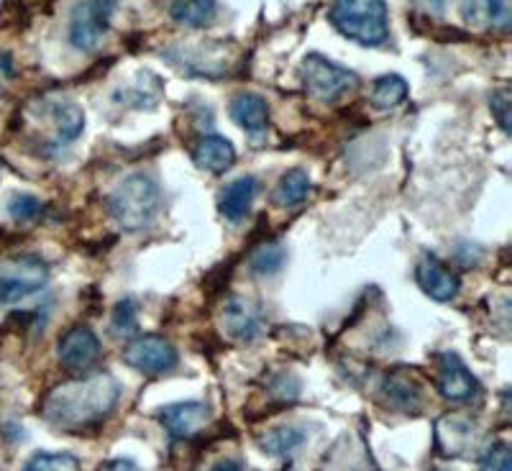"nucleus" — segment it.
<instances>
[{
	"label": "nucleus",
	"mask_w": 512,
	"mask_h": 471,
	"mask_svg": "<svg viewBox=\"0 0 512 471\" xmlns=\"http://www.w3.org/2000/svg\"><path fill=\"white\" fill-rule=\"evenodd\" d=\"M47 113L54 123V139H57V144H72L82 134V128H85L82 108L67 98L49 100Z\"/></svg>",
	"instance_id": "nucleus-15"
},
{
	"label": "nucleus",
	"mask_w": 512,
	"mask_h": 471,
	"mask_svg": "<svg viewBox=\"0 0 512 471\" xmlns=\"http://www.w3.org/2000/svg\"><path fill=\"white\" fill-rule=\"evenodd\" d=\"M269 392H272L277 400L282 402H292L297 395H300V382H297L292 374L287 372H277L272 377V382H269Z\"/></svg>",
	"instance_id": "nucleus-29"
},
{
	"label": "nucleus",
	"mask_w": 512,
	"mask_h": 471,
	"mask_svg": "<svg viewBox=\"0 0 512 471\" xmlns=\"http://www.w3.org/2000/svg\"><path fill=\"white\" fill-rule=\"evenodd\" d=\"M303 82L308 93L313 98L323 100V103H336V100L344 98L346 93L359 88V77L351 70L341 67V64L331 62L323 54H308L303 59Z\"/></svg>",
	"instance_id": "nucleus-5"
},
{
	"label": "nucleus",
	"mask_w": 512,
	"mask_h": 471,
	"mask_svg": "<svg viewBox=\"0 0 512 471\" xmlns=\"http://www.w3.org/2000/svg\"><path fill=\"white\" fill-rule=\"evenodd\" d=\"M256 198V177L246 175L233 180L226 190L221 192V200H218V210L221 216L231 223L244 221L246 213L251 210V203Z\"/></svg>",
	"instance_id": "nucleus-17"
},
{
	"label": "nucleus",
	"mask_w": 512,
	"mask_h": 471,
	"mask_svg": "<svg viewBox=\"0 0 512 471\" xmlns=\"http://www.w3.org/2000/svg\"><path fill=\"white\" fill-rule=\"evenodd\" d=\"M111 328L116 336H134L139 331V303L134 297H123L121 303H116L111 315Z\"/></svg>",
	"instance_id": "nucleus-25"
},
{
	"label": "nucleus",
	"mask_w": 512,
	"mask_h": 471,
	"mask_svg": "<svg viewBox=\"0 0 512 471\" xmlns=\"http://www.w3.org/2000/svg\"><path fill=\"white\" fill-rule=\"evenodd\" d=\"M116 0H82L70 16V44L80 52H90L100 44L111 26Z\"/></svg>",
	"instance_id": "nucleus-6"
},
{
	"label": "nucleus",
	"mask_w": 512,
	"mask_h": 471,
	"mask_svg": "<svg viewBox=\"0 0 512 471\" xmlns=\"http://www.w3.org/2000/svg\"><path fill=\"white\" fill-rule=\"evenodd\" d=\"M210 471H244V464H241L239 459H223Z\"/></svg>",
	"instance_id": "nucleus-32"
},
{
	"label": "nucleus",
	"mask_w": 512,
	"mask_h": 471,
	"mask_svg": "<svg viewBox=\"0 0 512 471\" xmlns=\"http://www.w3.org/2000/svg\"><path fill=\"white\" fill-rule=\"evenodd\" d=\"M157 415L169 436L187 438L203 431L210 423L213 410H210L208 402H175V405H164Z\"/></svg>",
	"instance_id": "nucleus-11"
},
{
	"label": "nucleus",
	"mask_w": 512,
	"mask_h": 471,
	"mask_svg": "<svg viewBox=\"0 0 512 471\" xmlns=\"http://www.w3.org/2000/svg\"><path fill=\"white\" fill-rule=\"evenodd\" d=\"M331 24L364 47H379L387 39L384 0H333Z\"/></svg>",
	"instance_id": "nucleus-3"
},
{
	"label": "nucleus",
	"mask_w": 512,
	"mask_h": 471,
	"mask_svg": "<svg viewBox=\"0 0 512 471\" xmlns=\"http://www.w3.org/2000/svg\"><path fill=\"white\" fill-rule=\"evenodd\" d=\"M287 259V251L285 246L277 244V241H269V244H262L259 249L251 254L249 259V267L254 274H262V277H272L282 269Z\"/></svg>",
	"instance_id": "nucleus-24"
},
{
	"label": "nucleus",
	"mask_w": 512,
	"mask_h": 471,
	"mask_svg": "<svg viewBox=\"0 0 512 471\" xmlns=\"http://www.w3.org/2000/svg\"><path fill=\"white\" fill-rule=\"evenodd\" d=\"M49 267L34 254L8 256L0 262V305H13L47 285Z\"/></svg>",
	"instance_id": "nucleus-4"
},
{
	"label": "nucleus",
	"mask_w": 512,
	"mask_h": 471,
	"mask_svg": "<svg viewBox=\"0 0 512 471\" xmlns=\"http://www.w3.org/2000/svg\"><path fill=\"white\" fill-rule=\"evenodd\" d=\"M231 118L249 134H262L269 123V105L262 95L241 93L231 100Z\"/></svg>",
	"instance_id": "nucleus-18"
},
{
	"label": "nucleus",
	"mask_w": 512,
	"mask_h": 471,
	"mask_svg": "<svg viewBox=\"0 0 512 471\" xmlns=\"http://www.w3.org/2000/svg\"><path fill=\"white\" fill-rule=\"evenodd\" d=\"M128 367H134L136 372L149 374V377H162V374L175 372L180 364V354L167 338L162 336H139L123 351Z\"/></svg>",
	"instance_id": "nucleus-7"
},
{
	"label": "nucleus",
	"mask_w": 512,
	"mask_h": 471,
	"mask_svg": "<svg viewBox=\"0 0 512 471\" xmlns=\"http://www.w3.org/2000/svg\"><path fill=\"white\" fill-rule=\"evenodd\" d=\"M438 471H448V469H438Z\"/></svg>",
	"instance_id": "nucleus-33"
},
{
	"label": "nucleus",
	"mask_w": 512,
	"mask_h": 471,
	"mask_svg": "<svg viewBox=\"0 0 512 471\" xmlns=\"http://www.w3.org/2000/svg\"><path fill=\"white\" fill-rule=\"evenodd\" d=\"M305 441H308V431L303 425H277L259 438V446H262L264 454L290 459L305 446Z\"/></svg>",
	"instance_id": "nucleus-19"
},
{
	"label": "nucleus",
	"mask_w": 512,
	"mask_h": 471,
	"mask_svg": "<svg viewBox=\"0 0 512 471\" xmlns=\"http://www.w3.org/2000/svg\"><path fill=\"white\" fill-rule=\"evenodd\" d=\"M169 13L177 24L190 26V29H205L216 21L218 6L216 0H175L169 6Z\"/></svg>",
	"instance_id": "nucleus-21"
},
{
	"label": "nucleus",
	"mask_w": 512,
	"mask_h": 471,
	"mask_svg": "<svg viewBox=\"0 0 512 471\" xmlns=\"http://www.w3.org/2000/svg\"><path fill=\"white\" fill-rule=\"evenodd\" d=\"M118 397L121 384L111 374H93L57 384L41 402V415L59 431H85L116 410Z\"/></svg>",
	"instance_id": "nucleus-1"
},
{
	"label": "nucleus",
	"mask_w": 512,
	"mask_h": 471,
	"mask_svg": "<svg viewBox=\"0 0 512 471\" xmlns=\"http://www.w3.org/2000/svg\"><path fill=\"white\" fill-rule=\"evenodd\" d=\"M100 471H139V469H136L134 461L116 459V461H111V464L105 466V469H100Z\"/></svg>",
	"instance_id": "nucleus-31"
},
{
	"label": "nucleus",
	"mask_w": 512,
	"mask_h": 471,
	"mask_svg": "<svg viewBox=\"0 0 512 471\" xmlns=\"http://www.w3.org/2000/svg\"><path fill=\"white\" fill-rule=\"evenodd\" d=\"M41 210H44L41 200L34 198V195H26V192L13 195V198L8 200V213H11L16 221H34V218L41 216Z\"/></svg>",
	"instance_id": "nucleus-28"
},
{
	"label": "nucleus",
	"mask_w": 512,
	"mask_h": 471,
	"mask_svg": "<svg viewBox=\"0 0 512 471\" xmlns=\"http://www.w3.org/2000/svg\"><path fill=\"white\" fill-rule=\"evenodd\" d=\"M415 280H418L420 290L428 297L438 300V303H448L459 295V277L443 262H438L436 256H423L415 267Z\"/></svg>",
	"instance_id": "nucleus-12"
},
{
	"label": "nucleus",
	"mask_w": 512,
	"mask_h": 471,
	"mask_svg": "<svg viewBox=\"0 0 512 471\" xmlns=\"http://www.w3.org/2000/svg\"><path fill=\"white\" fill-rule=\"evenodd\" d=\"M192 159L198 164L200 169L210 172V175H223L228 169L233 167L236 162V149L228 139L223 136H205L198 146H195V152H192Z\"/></svg>",
	"instance_id": "nucleus-16"
},
{
	"label": "nucleus",
	"mask_w": 512,
	"mask_h": 471,
	"mask_svg": "<svg viewBox=\"0 0 512 471\" xmlns=\"http://www.w3.org/2000/svg\"><path fill=\"white\" fill-rule=\"evenodd\" d=\"M489 105H492V113H495V118H497V123L502 126V131H505V134H510V111H512L510 93H507L505 88L497 90V93H492Z\"/></svg>",
	"instance_id": "nucleus-30"
},
{
	"label": "nucleus",
	"mask_w": 512,
	"mask_h": 471,
	"mask_svg": "<svg viewBox=\"0 0 512 471\" xmlns=\"http://www.w3.org/2000/svg\"><path fill=\"white\" fill-rule=\"evenodd\" d=\"M464 18L479 29H507L510 26V8L507 0H464Z\"/></svg>",
	"instance_id": "nucleus-20"
},
{
	"label": "nucleus",
	"mask_w": 512,
	"mask_h": 471,
	"mask_svg": "<svg viewBox=\"0 0 512 471\" xmlns=\"http://www.w3.org/2000/svg\"><path fill=\"white\" fill-rule=\"evenodd\" d=\"M159 185L149 175H131L118 182L116 190L108 198L111 216L123 231H141L154 221L159 210Z\"/></svg>",
	"instance_id": "nucleus-2"
},
{
	"label": "nucleus",
	"mask_w": 512,
	"mask_h": 471,
	"mask_svg": "<svg viewBox=\"0 0 512 471\" xmlns=\"http://www.w3.org/2000/svg\"><path fill=\"white\" fill-rule=\"evenodd\" d=\"M310 192V177L305 169H290L285 175L280 177L277 187L272 192L274 205H280V208H295V205L303 203L308 198Z\"/></svg>",
	"instance_id": "nucleus-22"
},
{
	"label": "nucleus",
	"mask_w": 512,
	"mask_h": 471,
	"mask_svg": "<svg viewBox=\"0 0 512 471\" xmlns=\"http://www.w3.org/2000/svg\"><path fill=\"white\" fill-rule=\"evenodd\" d=\"M379 397H382L387 408L402 415H420L425 410L423 387H420L418 379H413L410 374H387V377L382 379V387H379Z\"/></svg>",
	"instance_id": "nucleus-10"
},
{
	"label": "nucleus",
	"mask_w": 512,
	"mask_h": 471,
	"mask_svg": "<svg viewBox=\"0 0 512 471\" xmlns=\"http://www.w3.org/2000/svg\"><path fill=\"white\" fill-rule=\"evenodd\" d=\"M223 328L236 341H254L262 331V313L251 300L233 295L223 308Z\"/></svg>",
	"instance_id": "nucleus-13"
},
{
	"label": "nucleus",
	"mask_w": 512,
	"mask_h": 471,
	"mask_svg": "<svg viewBox=\"0 0 512 471\" xmlns=\"http://www.w3.org/2000/svg\"><path fill=\"white\" fill-rule=\"evenodd\" d=\"M59 361L67 372L85 374L98 364L100 359V341L88 326H72L70 331L59 338L57 346Z\"/></svg>",
	"instance_id": "nucleus-8"
},
{
	"label": "nucleus",
	"mask_w": 512,
	"mask_h": 471,
	"mask_svg": "<svg viewBox=\"0 0 512 471\" xmlns=\"http://www.w3.org/2000/svg\"><path fill=\"white\" fill-rule=\"evenodd\" d=\"M405 98H408V82L402 80L400 75L379 77V80L374 82L372 95H369L372 105L374 108H379V111H390V108H397V105H400Z\"/></svg>",
	"instance_id": "nucleus-23"
},
{
	"label": "nucleus",
	"mask_w": 512,
	"mask_h": 471,
	"mask_svg": "<svg viewBox=\"0 0 512 471\" xmlns=\"http://www.w3.org/2000/svg\"><path fill=\"white\" fill-rule=\"evenodd\" d=\"M438 392L448 402H469L472 397H477V377L469 372L459 354L446 351L438 356Z\"/></svg>",
	"instance_id": "nucleus-9"
},
{
	"label": "nucleus",
	"mask_w": 512,
	"mask_h": 471,
	"mask_svg": "<svg viewBox=\"0 0 512 471\" xmlns=\"http://www.w3.org/2000/svg\"><path fill=\"white\" fill-rule=\"evenodd\" d=\"M474 438V423L466 415H443L436 423V446L443 456H461Z\"/></svg>",
	"instance_id": "nucleus-14"
},
{
	"label": "nucleus",
	"mask_w": 512,
	"mask_h": 471,
	"mask_svg": "<svg viewBox=\"0 0 512 471\" xmlns=\"http://www.w3.org/2000/svg\"><path fill=\"white\" fill-rule=\"evenodd\" d=\"M24 471H80V461L72 454H52V451H39L29 459Z\"/></svg>",
	"instance_id": "nucleus-26"
},
{
	"label": "nucleus",
	"mask_w": 512,
	"mask_h": 471,
	"mask_svg": "<svg viewBox=\"0 0 512 471\" xmlns=\"http://www.w3.org/2000/svg\"><path fill=\"white\" fill-rule=\"evenodd\" d=\"M479 471H512V451L505 441H495L479 456Z\"/></svg>",
	"instance_id": "nucleus-27"
}]
</instances>
